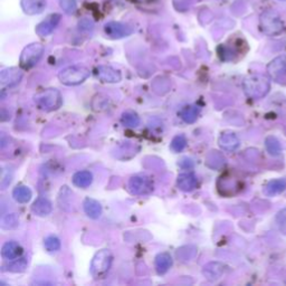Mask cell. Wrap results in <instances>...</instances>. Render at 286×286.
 Returning a JSON list of instances; mask_svg holds the SVG:
<instances>
[{
    "label": "cell",
    "instance_id": "34",
    "mask_svg": "<svg viewBox=\"0 0 286 286\" xmlns=\"http://www.w3.org/2000/svg\"><path fill=\"white\" fill-rule=\"evenodd\" d=\"M27 266V262L25 258H20L18 259L17 262H15L14 264H11L9 266V271L12 272H20V271H24L25 267Z\"/></svg>",
    "mask_w": 286,
    "mask_h": 286
},
{
    "label": "cell",
    "instance_id": "24",
    "mask_svg": "<svg viewBox=\"0 0 286 286\" xmlns=\"http://www.w3.org/2000/svg\"><path fill=\"white\" fill-rule=\"evenodd\" d=\"M199 107L197 105H187L179 111V117L187 123H193L199 115Z\"/></svg>",
    "mask_w": 286,
    "mask_h": 286
},
{
    "label": "cell",
    "instance_id": "6",
    "mask_svg": "<svg viewBox=\"0 0 286 286\" xmlns=\"http://www.w3.org/2000/svg\"><path fill=\"white\" fill-rule=\"evenodd\" d=\"M44 46L40 43H32L24 48L20 55L19 65L23 69H30L38 63L43 56Z\"/></svg>",
    "mask_w": 286,
    "mask_h": 286
},
{
    "label": "cell",
    "instance_id": "31",
    "mask_svg": "<svg viewBox=\"0 0 286 286\" xmlns=\"http://www.w3.org/2000/svg\"><path fill=\"white\" fill-rule=\"evenodd\" d=\"M187 146V139L185 135L178 134L171 141V149L175 152H181Z\"/></svg>",
    "mask_w": 286,
    "mask_h": 286
},
{
    "label": "cell",
    "instance_id": "19",
    "mask_svg": "<svg viewBox=\"0 0 286 286\" xmlns=\"http://www.w3.org/2000/svg\"><path fill=\"white\" fill-rule=\"evenodd\" d=\"M84 211L90 218L97 219L102 215V206L98 201L92 198H86L84 200Z\"/></svg>",
    "mask_w": 286,
    "mask_h": 286
},
{
    "label": "cell",
    "instance_id": "5",
    "mask_svg": "<svg viewBox=\"0 0 286 286\" xmlns=\"http://www.w3.org/2000/svg\"><path fill=\"white\" fill-rule=\"evenodd\" d=\"M90 76V70L83 66H68L59 74L60 81L65 85L74 86L84 82Z\"/></svg>",
    "mask_w": 286,
    "mask_h": 286
},
{
    "label": "cell",
    "instance_id": "12",
    "mask_svg": "<svg viewBox=\"0 0 286 286\" xmlns=\"http://www.w3.org/2000/svg\"><path fill=\"white\" fill-rule=\"evenodd\" d=\"M23 77V72L16 67H10L3 69L0 73V82L5 86H12L18 84Z\"/></svg>",
    "mask_w": 286,
    "mask_h": 286
},
{
    "label": "cell",
    "instance_id": "36",
    "mask_svg": "<svg viewBox=\"0 0 286 286\" xmlns=\"http://www.w3.org/2000/svg\"><path fill=\"white\" fill-rule=\"evenodd\" d=\"M6 173H7V170L3 169V170H2V177H1V188H2V189H6L7 186L9 185V184H10V181H11V179H10V178H11V175H10V176H9V175L7 176Z\"/></svg>",
    "mask_w": 286,
    "mask_h": 286
},
{
    "label": "cell",
    "instance_id": "29",
    "mask_svg": "<svg viewBox=\"0 0 286 286\" xmlns=\"http://www.w3.org/2000/svg\"><path fill=\"white\" fill-rule=\"evenodd\" d=\"M19 221L16 214H8L7 216H3L1 219V227L3 229H12L18 226Z\"/></svg>",
    "mask_w": 286,
    "mask_h": 286
},
{
    "label": "cell",
    "instance_id": "25",
    "mask_svg": "<svg viewBox=\"0 0 286 286\" xmlns=\"http://www.w3.org/2000/svg\"><path fill=\"white\" fill-rule=\"evenodd\" d=\"M12 197L19 204H26L32 199V190L26 186H17L12 191Z\"/></svg>",
    "mask_w": 286,
    "mask_h": 286
},
{
    "label": "cell",
    "instance_id": "15",
    "mask_svg": "<svg viewBox=\"0 0 286 286\" xmlns=\"http://www.w3.org/2000/svg\"><path fill=\"white\" fill-rule=\"evenodd\" d=\"M23 254V247L17 242H7L2 246L1 255L7 260H15Z\"/></svg>",
    "mask_w": 286,
    "mask_h": 286
},
{
    "label": "cell",
    "instance_id": "17",
    "mask_svg": "<svg viewBox=\"0 0 286 286\" xmlns=\"http://www.w3.org/2000/svg\"><path fill=\"white\" fill-rule=\"evenodd\" d=\"M223 271H225V266L222 263L211 262L207 264L204 269H202V274L209 281H216L221 279L222 275L223 274Z\"/></svg>",
    "mask_w": 286,
    "mask_h": 286
},
{
    "label": "cell",
    "instance_id": "7",
    "mask_svg": "<svg viewBox=\"0 0 286 286\" xmlns=\"http://www.w3.org/2000/svg\"><path fill=\"white\" fill-rule=\"evenodd\" d=\"M104 32L111 39H120L130 36L133 32V30L127 24H122L119 22H109L104 25Z\"/></svg>",
    "mask_w": 286,
    "mask_h": 286
},
{
    "label": "cell",
    "instance_id": "27",
    "mask_svg": "<svg viewBox=\"0 0 286 286\" xmlns=\"http://www.w3.org/2000/svg\"><path fill=\"white\" fill-rule=\"evenodd\" d=\"M265 147H266V150L268 151L269 155L272 156H280L282 152V146L280 143V141L277 140L275 136H267L266 140H265Z\"/></svg>",
    "mask_w": 286,
    "mask_h": 286
},
{
    "label": "cell",
    "instance_id": "10",
    "mask_svg": "<svg viewBox=\"0 0 286 286\" xmlns=\"http://www.w3.org/2000/svg\"><path fill=\"white\" fill-rule=\"evenodd\" d=\"M61 18L62 17L60 14L49 15L46 19H44L40 24L37 25L36 34L40 37H46L48 35H51L54 30L59 26Z\"/></svg>",
    "mask_w": 286,
    "mask_h": 286
},
{
    "label": "cell",
    "instance_id": "28",
    "mask_svg": "<svg viewBox=\"0 0 286 286\" xmlns=\"http://www.w3.org/2000/svg\"><path fill=\"white\" fill-rule=\"evenodd\" d=\"M211 162H214V164L211 165V168H221L225 164V158H223L219 152L211 151L209 155L207 156L206 163L207 165H209Z\"/></svg>",
    "mask_w": 286,
    "mask_h": 286
},
{
    "label": "cell",
    "instance_id": "21",
    "mask_svg": "<svg viewBox=\"0 0 286 286\" xmlns=\"http://www.w3.org/2000/svg\"><path fill=\"white\" fill-rule=\"evenodd\" d=\"M172 265V258L168 253H160L156 257V269L158 274L162 275L169 271V268Z\"/></svg>",
    "mask_w": 286,
    "mask_h": 286
},
{
    "label": "cell",
    "instance_id": "30",
    "mask_svg": "<svg viewBox=\"0 0 286 286\" xmlns=\"http://www.w3.org/2000/svg\"><path fill=\"white\" fill-rule=\"evenodd\" d=\"M44 245L48 252H57L61 248V240L56 236H48L44 240Z\"/></svg>",
    "mask_w": 286,
    "mask_h": 286
},
{
    "label": "cell",
    "instance_id": "20",
    "mask_svg": "<svg viewBox=\"0 0 286 286\" xmlns=\"http://www.w3.org/2000/svg\"><path fill=\"white\" fill-rule=\"evenodd\" d=\"M238 182L234 178L222 176L218 181V190L222 194H231L234 193V190L237 188Z\"/></svg>",
    "mask_w": 286,
    "mask_h": 286
},
{
    "label": "cell",
    "instance_id": "18",
    "mask_svg": "<svg viewBox=\"0 0 286 286\" xmlns=\"http://www.w3.org/2000/svg\"><path fill=\"white\" fill-rule=\"evenodd\" d=\"M53 206L52 202L46 198H38L37 200L32 204V211L34 213L36 216L39 217H45L52 213Z\"/></svg>",
    "mask_w": 286,
    "mask_h": 286
},
{
    "label": "cell",
    "instance_id": "2",
    "mask_svg": "<svg viewBox=\"0 0 286 286\" xmlns=\"http://www.w3.org/2000/svg\"><path fill=\"white\" fill-rule=\"evenodd\" d=\"M112 259H113V256L109 250H101L95 254L91 263V274L94 279H103L107 274Z\"/></svg>",
    "mask_w": 286,
    "mask_h": 286
},
{
    "label": "cell",
    "instance_id": "32",
    "mask_svg": "<svg viewBox=\"0 0 286 286\" xmlns=\"http://www.w3.org/2000/svg\"><path fill=\"white\" fill-rule=\"evenodd\" d=\"M60 5L62 9H63L66 14H68V15L74 14L77 8L75 0H60Z\"/></svg>",
    "mask_w": 286,
    "mask_h": 286
},
{
    "label": "cell",
    "instance_id": "1",
    "mask_svg": "<svg viewBox=\"0 0 286 286\" xmlns=\"http://www.w3.org/2000/svg\"><path fill=\"white\" fill-rule=\"evenodd\" d=\"M244 92L251 98H262L269 92L271 83L268 78L263 75H250L247 76L243 83Z\"/></svg>",
    "mask_w": 286,
    "mask_h": 286
},
{
    "label": "cell",
    "instance_id": "35",
    "mask_svg": "<svg viewBox=\"0 0 286 286\" xmlns=\"http://www.w3.org/2000/svg\"><path fill=\"white\" fill-rule=\"evenodd\" d=\"M78 26H80V28H81L82 31L90 32V31L93 30L94 25L92 23V20H90V19H82L81 22H80V24H78Z\"/></svg>",
    "mask_w": 286,
    "mask_h": 286
},
{
    "label": "cell",
    "instance_id": "8",
    "mask_svg": "<svg viewBox=\"0 0 286 286\" xmlns=\"http://www.w3.org/2000/svg\"><path fill=\"white\" fill-rule=\"evenodd\" d=\"M152 185L147 178L135 176L128 180V190L132 194H148L152 191Z\"/></svg>",
    "mask_w": 286,
    "mask_h": 286
},
{
    "label": "cell",
    "instance_id": "4",
    "mask_svg": "<svg viewBox=\"0 0 286 286\" xmlns=\"http://www.w3.org/2000/svg\"><path fill=\"white\" fill-rule=\"evenodd\" d=\"M260 30L268 36L279 35L283 31V22L276 11L266 10L259 17Z\"/></svg>",
    "mask_w": 286,
    "mask_h": 286
},
{
    "label": "cell",
    "instance_id": "3",
    "mask_svg": "<svg viewBox=\"0 0 286 286\" xmlns=\"http://www.w3.org/2000/svg\"><path fill=\"white\" fill-rule=\"evenodd\" d=\"M34 99L39 109L47 112L57 110L62 105L61 93L55 89L40 91L35 95Z\"/></svg>",
    "mask_w": 286,
    "mask_h": 286
},
{
    "label": "cell",
    "instance_id": "23",
    "mask_svg": "<svg viewBox=\"0 0 286 286\" xmlns=\"http://www.w3.org/2000/svg\"><path fill=\"white\" fill-rule=\"evenodd\" d=\"M93 176L90 171L83 170V171H78L73 176V184L78 188H88L89 186L92 184Z\"/></svg>",
    "mask_w": 286,
    "mask_h": 286
},
{
    "label": "cell",
    "instance_id": "11",
    "mask_svg": "<svg viewBox=\"0 0 286 286\" xmlns=\"http://www.w3.org/2000/svg\"><path fill=\"white\" fill-rule=\"evenodd\" d=\"M95 76L104 83H118L122 80V75L119 70L104 65L95 68Z\"/></svg>",
    "mask_w": 286,
    "mask_h": 286
},
{
    "label": "cell",
    "instance_id": "9",
    "mask_svg": "<svg viewBox=\"0 0 286 286\" xmlns=\"http://www.w3.org/2000/svg\"><path fill=\"white\" fill-rule=\"evenodd\" d=\"M267 73L274 81H282L286 76V56H279L267 65Z\"/></svg>",
    "mask_w": 286,
    "mask_h": 286
},
{
    "label": "cell",
    "instance_id": "22",
    "mask_svg": "<svg viewBox=\"0 0 286 286\" xmlns=\"http://www.w3.org/2000/svg\"><path fill=\"white\" fill-rule=\"evenodd\" d=\"M286 189V181L284 179H275L269 181L268 184L265 186L264 188V193L268 197L276 196V194H280L281 192H283Z\"/></svg>",
    "mask_w": 286,
    "mask_h": 286
},
{
    "label": "cell",
    "instance_id": "14",
    "mask_svg": "<svg viewBox=\"0 0 286 286\" xmlns=\"http://www.w3.org/2000/svg\"><path fill=\"white\" fill-rule=\"evenodd\" d=\"M198 180L196 176L193 173H181L178 176L177 179V186L179 187L180 190L186 192L192 191V190L197 187Z\"/></svg>",
    "mask_w": 286,
    "mask_h": 286
},
{
    "label": "cell",
    "instance_id": "33",
    "mask_svg": "<svg viewBox=\"0 0 286 286\" xmlns=\"http://www.w3.org/2000/svg\"><path fill=\"white\" fill-rule=\"evenodd\" d=\"M276 223L281 233L286 235V208L279 211L276 216Z\"/></svg>",
    "mask_w": 286,
    "mask_h": 286
},
{
    "label": "cell",
    "instance_id": "16",
    "mask_svg": "<svg viewBox=\"0 0 286 286\" xmlns=\"http://www.w3.org/2000/svg\"><path fill=\"white\" fill-rule=\"evenodd\" d=\"M219 147L226 151H235L239 147V139L235 133L231 132H226L219 136L218 140Z\"/></svg>",
    "mask_w": 286,
    "mask_h": 286
},
{
    "label": "cell",
    "instance_id": "26",
    "mask_svg": "<svg viewBox=\"0 0 286 286\" xmlns=\"http://www.w3.org/2000/svg\"><path fill=\"white\" fill-rule=\"evenodd\" d=\"M121 122L127 127H136L140 124V118L133 111H126L121 117Z\"/></svg>",
    "mask_w": 286,
    "mask_h": 286
},
{
    "label": "cell",
    "instance_id": "13",
    "mask_svg": "<svg viewBox=\"0 0 286 286\" xmlns=\"http://www.w3.org/2000/svg\"><path fill=\"white\" fill-rule=\"evenodd\" d=\"M20 5L25 14L38 15L46 8V0H20Z\"/></svg>",
    "mask_w": 286,
    "mask_h": 286
}]
</instances>
